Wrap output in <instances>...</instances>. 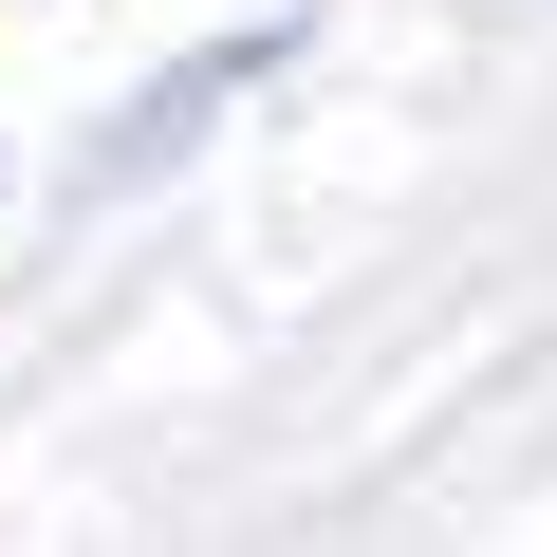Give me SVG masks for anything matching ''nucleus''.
I'll return each mask as SVG.
<instances>
[]
</instances>
